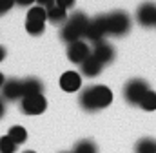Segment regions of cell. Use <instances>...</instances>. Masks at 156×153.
<instances>
[{
    "mask_svg": "<svg viewBox=\"0 0 156 153\" xmlns=\"http://www.w3.org/2000/svg\"><path fill=\"white\" fill-rule=\"evenodd\" d=\"M80 106L85 110V111H98V110H104L107 108L111 102H113V93L107 86H91V88H85L82 93H80Z\"/></svg>",
    "mask_w": 156,
    "mask_h": 153,
    "instance_id": "obj_1",
    "label": "cell"
},
{
    "mask_svg": "<svg viewBox=\"0 0 156 153\" xmlns=\"http://www.w3.org/2000/svg\"><path fill=\"white\" fill-rule=\"evenodd\" d=\"M87 24H89L87 15L82 13V11H75V13L64 22V28H62V31H60L62 40L67 42V44H73V42H76V40H82V37H85Z\"/></svg>",
    "mask_w": 156,
    "mask_h": 153,
    "instance_id": "obj_2",
    "label": "cell"
},
{
    "mask_svg": "<svg viewBox=\"0 0 156 153\" xmlns=\"http://www.w3.org/2000/svg\"><path fill=\"white\" fill-rule=\"evenodd\" d=\"M131 29V17L129 13L125 11H113L107 15V31L109 35H115V37H123L127 35Z\"/></svg>",
    "mask_w": 156,
    "mask_h": 153,
    "instance_id": "obj_3",
    "label": "cell"
},
{
    "mask_svg": "<svg viewBox=\"0 0 156 153\" xmlns=\"http://www.w3.org/2000/svg\"><path fill=\"white\" fill-rule=\"evenodd\" d=\"M45 20H47V17H45L44 7H40V6L29 7L27 17H26V31L29 35H33V37L42 35L44 29H45Z\"/></svg>",
    "mask_w": 156,
    "mask_h": 153,
    "instance_id": "obj_4",
    "label": "cell"
},
{
    "mask_svg": "<svg viewBox=\"0 0 156 153\" xmlns=\"http://www.w3.org/2000/svg\"><path fill=\"white\" fill-rule=\"evenodd\" d=\"M105 35H109L107 31V15H96L94 18H89L87 29H85V38L93 44L102 42Z\"/></svg>",
    "mask_w": 156,
    "mask_h": 153,
    "instance_id": "obj_5",
    "label": "cell"
},
{
    "mask_svg": "<svg viewBox=\"0 0 156 153\" xmlns=\"http://www.w3.org/2000/svg\"><path fill=\"white\" fill-rule=\"evenodd\" d=\"M149 89V84L142 78H133L125 84L123 88V99L129 102V104H140L142 97L147 93Z\"/></svg>",
    "mask_w": 156,
    "mask_h": 153,
    "instance_id": "obj_6",
    "label": "cell"
},
{
    "mask_svg": "<svg viewBox=\"0 0 156 153\" xmlns=\"http://www.w3.org/2000/svg\"><path fill=\"white\" fill-rule=\"evenodd\" d=\"M47 108V100L45 97L38 93V95H26L20 100V110L26 115H40L45 111Z\"/></svg>",
    "mask_w": 156,
    "mask_h": 153,
    "instance_id": "obj_7",
    "label": "cell"
},
{
    "mask_svg": "<svg viewBox=\"0 0 156 153\" xmlns=\"http://www.w3.org/2000/svg\"><path fill=\"white\" fill-rule=\"evenodd\" d=\"M136 20L144 28H156V4L144 2L136 11Z\"/></svg>",
    "mask_w": 156,
    "mask_h": 153,
    "instance_id": "obj_8",
    "label": "cell"
},
{
    "mask_svg": "<svg viewBox=\"0 0 156 153\" xmlns=\"http://www.w3.org/2000/svg\"><path fill=\"white\" fill-rule=\"evenodd\" d=\"M91 55H93V57H94L102 66H105V64L113 62V58H115L116 51H115V47H113L109 42L102 40V42H96V44H94V49L91 51Z\"/></svg>",
    "mask_w": 156,
    "mask_h": 153,
    "instance_id": "obj_9",
    "label": "cell"
},
{
    "mask_svg": "<svg viewBox=\"0 0 156 153\" xmlns=\"http://www.w3.org/2000/svg\"><path fill=\"white\" fill-rule=\"evenodd\" d=\"M89 55H91V49H89L87 42H83V40H76V42L69 44V47H67V58L73 64H82Z\"/></svg>",
    "mask_w": 156,
    "mask_h": 153,
    "instance_id": "obj_10",
    "label": "cell"
},
{
    "mask_svg": "<svg viewBox=\"0 0 156 153\" xmlns=\"http://www.w3.org/2000/svg\"><path fill=\"white\" fill-rule=\"evenodd\" d=\"M2 95H4L5 100H18V99H22L24 97V93H22V80H18V78L5 80L4 86H2Z\"/></svg>",
    "mask_w": 156,
    "mask_h": 153,
    "instance_id": "obj_11",
    "label": "cell"
},
{
    "mask_svg": "<svg viewBox=\"0 0 156 153\" xmlns=\"http://www.w3.org/2000/svg\"><path fill=\"white\" fill-rule=\"evenodd\" d=\"M60 88L67 93H75L82 88V76L76 71H66L60 76Z\"/></svg>",
    "mask_w": 156,
    "mask_h": 153,
    "instance_id": "obj_12",
    "label": "cell"
},
{
    "mask_svg": "<svg viewBox=\"0 0 156 153\" xmlns=\"http://www.w3.org/2000/svg\"><path fill=\"white\" fill-rule=\"evenodd\" d=\"M102 64L93 57V55H89L82 64H80V69H82V73L85 76H89V78H93V76H96V75H100V71H102Z\"/></svg>",
    "mask_w": 156,
    "mask_h": 153,
    "instance_id": "obj_13",
    "label": "cell"
},
{
    "mask_svg": "<svg viewBox=\"0 0 156 153\" xmlns=\"http://www.w3.org/2000/svg\"><path fill=\"white\" fill-rule=\"evenodd\" d=\"M42 91H44L42 80L35 78V76H29V78H24L22 80V93H24V97L26 95H38Z\"/></svg>",
    "mask_w": 156,
    "mask_h": 153,
    "instance_id": "obj_14",
    "label": "cell"
},
{
    "mask_svg": "<svg viewBox=\"0 0 156 153\" xmlns=\"http://www.w3.org/2000/svg\"><path fill=\"white\" fill-rule=\"evenodd\" d=\"M45 17H47V20H49L51 24H64V22L67 20V13H66V9L58 7L56 4L45 9Z\"/></svg>",
    "mask_w": 156,
    "mask_h": 153,
    "instance_id": "obj_15",
    "label": "cell"
},
{
    "mask_svg": "<svg viewBox=\"0 0 156 153\" xmlns=\"http://www.w3.org/2000/svg\"><path fill=\"white\" fill-rule=\"evenodd\" d=\"M7 137L18 146V144H22V142L27 140V131H26L24 126H11L9 131H7Z\"/></svg>",
    "mask_w": 156,
    "mask_h": 153,
    "instance_id": "obj_16",
    "label": "cell"
},
{
    "mask_svg": "<svg viewBox=\"0 0 156 153\" xmlns=\"http://www.w3.org/2000/svg\"><path fill=\"white\" fill-rule=\"evenodd\" d=\"M134 153H156V140L151 137H144L136 142Z\"/></svg>",
    "mask_w": 156,
    "mask_h": 153,
    "instance_id": "obj_17",
    "label": "cell"
},
{
    "mask_svg": "<svg viewBox=\"0 0 156 153\" xmlns=\"http://www.w3.org/2000/svg\"><path fill=\"white\" fill-rule=\"evenodd\" d=\"M138 106H140L142 110H145V111H154L156 110V91L147 89V93L142 97V100H140Z\"/></svg>",
    "mask_w": 156,
    "mask_h": 153,
    "instance_id": "obj_18",
    "label": "cell"
},
{
    "mask_svg": "<svg viewBox=\"0 0 156 153\" xmlns=\"http://www.w3.org/2000/svg\"><path fill=\"white\" fill-rule=\"evenodd\" d=\"M73 153H96V146L93 140H80L76 142Z\"/></svg>",
    "mask_w": 156,
    "mask_h": 153,
    "instance_id": "obj_19",
    "label": "cell"
},
{
    "mask_svg": "<svg viewBox=\"0 0 156 153\" xmlns=\"http://www.w3.org/2000/svg\"><path fill=\"white\" fill-rule=\"evenodd\" d=\"M15 151H16V144L7 135L0 137V153H15Z\"/></svg>",
    "mask_w": 156,
    "mask_h": 153,
    "instance_id": "obj_20",
    "label": "cell"
},
{
    "mask_svg": "<svg viewBox=\"0 0 156 153\" xmlns=\"http://www.w3.org/2000/svg\"><path fill=\"white\" fill-rule=\"evenodd\" d=\"M13 6H15V0H0V17L5 15L7 11H11Z\"/></svg>",
    "mask_w": 156,
    "mask_h": 153,
    "instance_id": "obj_21",
    "label": "cell"
},
{
    "mask_svg": "<svg viewBox=\"0 0 156 153\" xmlns=\"http://www.w3.org/2000/svg\"><path fill=\"white\" fill-rule=\"evenodd\" d=\"M75 2L76 0H55V4L58 6V7H62V9H71V7H75Z\"/></svg>",
    "mask_w": 156,
    "mask_h": 153,
    "instance_id": "obj_22",
    "label": "cell"
},
{
    "mask_svg": "<svg viewBox=\"0 0 156 153\" xmlns=\"http://www.w3.org/2000/svg\"><path fill=\"white\" fill-rule=\"evenodd\" d=\"M37 6L44 7V9H47V7L55 6V0H37Z\"/></svg>",
    "mask_w": 156,
    "mask_h": 153,
    "instance_id": "obj_23",
    "label": "cell"
},
{
    "mask_svg": "<svg viewBox=\"0 0 156 153\" xmlns=\"http://www.w3.org/2000/svg\"><path fill=\"white\" fill-rule=\"evenodd\" d=\"M37 0H15V6H20V7H27L31 4H35Z\"/></svg>",
    "mask_w": 156,
    "mask_h": 153,
    "instance_id": "obj_24",
    "label": "cell"
},
{
    "mask_svg": "<svg viewBox=\"0 0 156 153\" xmlns=\"http://www.w3.org/2000/svg\"><path fill=\"white\" fill-rule=\"evenodd\" d=\"M5 55H7V51H5V47L4 46H0V62L5 58Z\"/></svg>",
    "mask_w": 156,
    "mask_h": 153,
    "instance_id": "obj_25",
    "label": "cell"
},
{
    "mask_svg": "<svg viewBox=\"0 0 156 153\" xmlns=\"http://www.w3.org/2000/svg\"><path fill=\"white\" fill-rule=\"evenodd\" d=\"M4 113H5V104H4V100L0 99V118L4 117Z\"/></svg>",
    "mask_w": 156,
    "mask_h": 153,
    "instance_id": "obj_26",
    "label": "cell"
},
{
    "mask_svg": "<svg viewBox=\"0 0 156 153\" xmlns=\"http://www.w3.org/2000/svg\"><path fill=\"white\" fill-rule=\"evenodd\" d=\"M4 82H5V76H4L2 71H0V89H2V86H4Z\"/></svg>",
    "mask_w": 156,
    "mask_h": 153,
    "instance_id": "obj_27",
    "label": "cell"
},
{
    "mask_svg": "<svg viewBox=\"0 0 156 153\" xmlns=\"http://www.w3.org/2000/svg\"><path fill=\"white\" fill-rule=\"evenodd\" d=\"M24 153H37V151H24Z\"/></svg>",
    "mask_w": 156,
    "mask_h": 153,
    "instance_id": "obj_28",
    "label": "cell"
}]
</instances>
